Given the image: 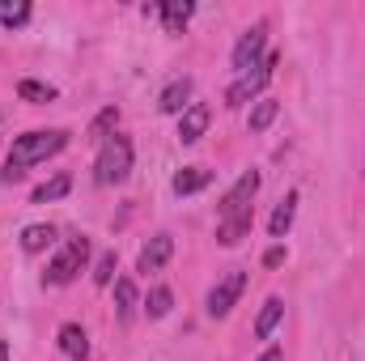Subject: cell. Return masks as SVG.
<instances>
[{
	"instance_id": "1",
	"label": "cell",
	"mask_w": 365,
	"mask_h": 361,
	"mask_svg": "<svg viewBox=\"0 0 365 361\" xmlns=\"http://www.w3.org/2000/svg\"><path fill=\"white\" fill-rule=\"evenodd\" d=\"M255 191H259V171H247L221 195V208H217V243L221 247H238L251 234V221H255L251 200H255Z\"/></svg>"
},
{
	"instance_id": "2",
	"label": "cell",
	"mask_w": 365,
	"mask_h": 361,
	"mask_svg": "<svg viewBox=\"0 0 365 361\" xmlns=\"http://www.w3.org/2000/svg\"><path fill=\"white\" fill-rule=\"evenodd\" d=\"M64 145H68V132H64V128H38V132L13 136V149H9V162H4V171H0V183H17L26 175V166L56 158Z\"/></svg>"
},
{
	"instance_id": "3",
	"label": "cell",
	"mask_w": 365,
	"mask_h": 361,
	"mask_svg": "<svg viewBox=\"0 0 365 361\" xmlns=\"http://www.w3.org/2000/svg\"><path fill=\"white\" fill-rule=\"evenodd\" d=\"M128 175H132V141L115 132V136H106L102 149H98L93 179L102 183V187H110V183H123Z\"/></svg>"
},
{
	"instance_id": "4",
	"label": "cell",
	"mask_w": 365,
	"mask_h": 361,
	"mask_svg": "<svg viewBox=\"0 0 365 361\" xmlns=\"http://www.w3.org/2000/svg\"><path fill=\"white\" fill-rule=\"evenodd\" d=\"M86 260H90V238H68V243L60 247V255L47 264L43 280H47V285H68L77 272L86 268Z\"/></svg>"
},
{
	"instance_id": "5",
	"label": "cell",
	"mask_w": 365,
	"mask_h": 361,
	"mask_svg": "<svg viewBox=\"0 0 365 361\" xmlns=\"http://www.w3.org/2000/svg\"><path fill=\"white\" fill-rule=\"evenodd\" d=\"M272 73H276V56H264V60H259L251 73H242V77H238V81L225 90V102H230V106H247L255 93L272 81Z\"/></svg>"
},
{
	"instance_id": "6",
	"label": "cell",
	"mask_w": 365,
	"mask_h": 361,
	"mask_svg": "<svg viewBox=\"0 0 365 361\" xmlns=\"http://www.w3.org/2000/svg\"><path fill=\"white\" fill-rule=\"evenodd\" d=\"M264 43H268V21H255V26L238 39L234 56H230V64H234V73H238V77H242V73H251V68L264 60Z\"/></svg>"
},
{
	"instance_id": "7",
	"label": "cell",
	"mask_w": 365,
	"mask_h": 361,
	"mask_svg": "<svg viewBox=\"0 0 365 361\" xmlns=\"http://www.w3.org/2000/svg\"><path fill=\"white\" fill-rule=\"evenodd\" d=\"M242 289H247V272L242 268L225 272V276L212 285V293H208V315H212V319H225V315L234 310V302L242 298Z\"/></svg>"
},
{
	"instance_id": "8",
	"label": "cell",
	"mask_w": 365,
	"mask_h": 361,
	"mask_svg": "<svg viewBox=\"0 0 365 361\" xmlns=\"http://www.w3.org/2000/svg\"><path fill=\"white\" fill-rule=\"evenodd\" d=\"M175 255V238L170 234H153L145 247H140V260H136V268L140 272H158V268H166V260Z\"/></svg>"
},
{
	"instance_id": "9",
	"label": "cell",
	"mask_w": 365,
	"mask_h": 361,
	"mask_svg": "<svg viewBox=\"0 0 365 361\" xmlns=\"http://www.w3.org/2000/svg\"><path fill=\"white\" fill-rule=\"evenodd\" d=\"M208 119H212V115H208V106H200V102H195V106H187V111H182V119H179V141H182V145H195V141L204 136Z\"/></svg>"
},
{
	"instance_id": "10",
	"label": "cell",
	"mask_w": 365,
	"mask_h": 361,
	"mask_svg": "<svg viewBox=\"0 0 365 361\" xmlns=\"http://www.w3.org/2000/svg\"><path fill=\"white\" fill-rule=\"evenodd\" d=\"M60 353H68V357H77V361L90 353V336H86L81 323H64L60 327Z\"/></svg>"
},
{
	"instance_id": "11",
	"label": "cell",
	"mask_w": 365,
	"mask_h": 361,
	"mask_svg": "<svg viewBox=\"0 0 365 361\" xmlns=\"http://www.w3.org/2000/svg\"><path fill=\"white\" fill-rule=\"evenodd\" d=\"M187 98H191V77H179V81H170L166 90H162V111L166 115H179V111H187Z\"/></svg>"
},
{
	"instance_id": "12",
	"label": "cell",
	"mask_w": 365,
	"mask_h": 361,
	"mask_svg": "<svg viewBox=\"0 0 365 361\" xmlns=\"http://www.w3.org/2000/svg\"><path fill=\"white\" fill-rule=\"evenodd\" d=\"M212 183V171H204V166H182L179 175H175V195H191V191H200V187H208Z\"/></svg>"
},
{
	"instance_id": "13",
	"label": "cell",
	"mask_w": 365,
	"mask_h": 361,
	"mask_svg": "<svg viewBox=\"0 0 365 361\" xmlns=\"http://www.w3.org/2000/svg\"><path fill=\"white\" fill-rule=\"evenodd\" d=\"M115 315H119V323H132V315H136V285L128 276L115 280Z\"/></svg>"
},
{
	"instance_id": "14",
	"label": "cell",
	"mask_w": 365,
	"mask_h": 361,
	"mask_svg": "<svg viewBox=\"0 0 365 361\" xmlns=\"http://www.w3.org/2000/svg\"><path fill=\"white\" fill-rule=\"evenodd\" d=\"M56 243V230L51 225H26L21 230V251L26 255H38V251H47Z\"/></svg>"
},
{
	"instance_id": "15",
	"label": "cell",
	"mask_w": 365,
	"mask_h": 361,
	"mask_svg": "<svg viewBox=\"0 0 365 361\" xmlns=\"http://www.w3.org/2000/svg\"><path fill=\"white\" fill-rule=\"evenodd\" d=\"M293 213H297V191H289L280 204H276L272 221H268V230H272V238H284L289 234V225H293Z\"/></svg>"
},
{
	"instance_id": "16",
	"label": "cell",
	"mask_w": 365,
	"mask_h": 361,
	"mask_svg": "<svg viewBox=\"0 0 365 361\" xmlns=\"http://www.w3.org/2000/svg\"><path fill=\"white\" fill-rule=\"evenodd\" d=\"M191 13H195V4H191V0H166V4H162V21H166V30H170V34H179L182 26L191 21Z\"/></svg>"
},
{
	"instance_id": "17",
	"label": "cell",
	"mask_w": 365,
	"mask_h": 361,
	"mask_svg": "<svg viewBox=\"0 0 365 361\" xmlns=\"http://www.w3.org/2000/svg\"><path fill=\"white\" fill-rule=\"evenodd\" d=\"M280 319H284V302H280V298H268V302H264V310H259V319H255V336H259V340H268Z\"/></svg>"
},
{
	"instance_id": "18",
	"label": "cell",
	"mask_w": 365,
	"mask_h": 361,
	"mask_svg": "<svg viewBox=\"0 0 365 361\" xmlns=\"http://www.w3.org/2000/svg\"><path fill=\"white\" fill-rule=\"evenodd\" d=\"M276 115H280V102H276V98H259V102H255V111H251V119H247V123H251V132H264V128H268V123H272Z\"/></svg>"
},
{
	"instance_id": "19",
	"label": "cell",
	"mask_w": 365,
	"mask_h": 361,
	"mask_svg": "<svg viewBox=\"0 0 365 361\" xmlns=\"http://www.w3.org/2000/svg\"><path fill=\"white\" fill-rule=\"evenodd\" d=\"M68 187H73V179H68V175H56L51 183H38L30 200H34V204H47V200H60V195H68Z\"/></svg>"
},
{
	"instance_id": "20",
	"label": "cell",
	"mask_w": 365,
	"mask_h": 361,
	"mask_svg": "<svg viewBox=\"0 0 365 361\" xmlns=\"http://www.w3.org/2000/svg\"><path fill=\"white\" fill-rule=\"evenodd\" d=\"M30 21V4L26 0H0V26H26Z\"/></svg>"
},
{
	"instance_id": "21",
	"label": "cell",
	"mask_w": 365,
	"mask_h": 361,
	"mask_svg": "<svg viewBox=\"0 0 365 361\" xmlns=\"http://www.w3.org/2000/svg\"><path fill=\"white\" fill-rule=\"evenodd\" d=\"M170 306H175V293H170L166 285L149 289V302H145V310H149L153 319H166V315H170Z\"/></svg>"
},
{
	"instance_id": "22",
	"label": "cell",
	"mask_w": 365,
	"mask_h": 361,
	"mask_svg": "<svg viewBox=\"0 0 365 361\" xmlns=\"http://www.w3.org/2000/svg\"><path fill=\"white\" fill-rule=\"evenodd\" d=\"M17 93L26 98V102H51L56 98V86H43V81H21Z\"/></svg>"
},
{
	"instance_id": "23",
	"label": "cell",
	"mask_w": 365,
	"mask_h": 361,
	"mask_svg": "<svg viewBox=\"0 0 365 361\" xmlns=\"http://www.w3.org/2000/svg\"><path fill=\"white\" fill-rule=\"evenodd\" d=\"M110 280H115V251H106L93 268V285H110Z\"/></svg>"
},
{
	"instance_id": "24",
	"label": "cell",
	"mask_w": 365,
	"mask_h": 361,
	"mask_svg": "<svg viewBox=\"0 0 365 361\" xmlns=\"http://www.w3.org/2000/svg\"><path fill=\"white\" fill-rule=\"evenodd\" d=\"M110 123H115V111H102V115H98V123H93V136H102Z\"/></svg>"
},
{
	"instance_id": "25",
	"label": "cell",
	"mask_w": 365,
	"mask_h": 361,
	"mask_svg": "<svg viewBox=\"0 0 365 361\" xmlns=\"http://www.w3.org/2000/svg\"><path fill=\"white\" fill-rule=\"evenodd\" d=\"M280 260H284V247H272V251H268V255H264V264H268V268H276V264H280Z\"/></svg>"
},
{
	"instance_id": "26",
	"label": "cell",
	"mask_w": 365,
	"mask_h": 361,
	"mask_svg": "<svg viewBox=\"0 0 365 361\" xmlns=\"http://www.w3.org/2000/svg\"><path fill=\"white\" fill-rule=\"evenodd\" d=\"M259 361H284V353H280V349H268V353H264Z\"/></svg>"
},
{
	"instance_id": "27",
	"label": "cell",
	"mask_w": 365,
	"mask_h": 361,
	"mask_svg": "<svg viewBox=\"0 0 365 361\" xmlns=\"http://www.w3.org/2000/svg\"><path fill=\"white\" fill-rule=\"evenodd\" d=\"M0 361H9V345L4 340H0Z\"/></svg>"
}]
</instances>
